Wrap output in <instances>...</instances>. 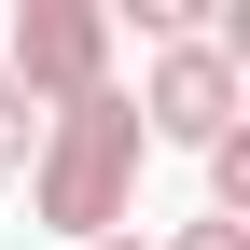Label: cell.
I'll use <instances>...</instances> for the list:
<instances>
[{
  "label": "cell",
  "mask_w": 250,
  "mask_h": 250,
  "mask_svg": "<svg viewBox=\"0 0 250 250\" xmlns=\"http://www.w3.org/2000/svg\"><path fill=\"white\" fill-rule=\"evenodd\" d=\"M167 250H250V223H181Z\"/></svg>",
  "instance_id": "5b68a950"
},
{
  "label": "cell",
  "mask_w": 250,
  "mask_h": 250,
  "mask_svg": "<svg viewBox=\"0 0 250 250\" xmlns=\"http://www.w3.org/2000/svg\"><path fill=\"white\" fill-rule=\"evenodd\" d=\"M28 153H42V111H28L14 83H0V195H14V181H28Z\"/></svg>",
  "instance_id": "277c9868"
},
{
  "label": "cell",
  "mask_w": 250,
  "mask_h": 250,
  "mask_svg": "<svg viewBox=\"0 0 250 250\" xmlns=\"http://www.w3.org/2000/svg\"><path fill=\"white\" fill-rule=\"evenodd\" d=\"M0 83L28 111H70L111 83V0H14L0 14Z\"/></svg>",
  "instance_id": "7a4b0ae2"
},
{
  "label": "cell",
  "mask_w": 250,
  "mask_h": 250,
  "mask_svg": "<svg viewBox=\"0 0 250 250\" xmlns=\"http://www.w3.org/2000/svg\"><path fill=\"white\" fill-rule=\"evenodd\" d=\"M125 111H139L153 153H208V139H236V125H250V70L195 28V42H153V70H139V98H125Z\"/></svg>",
  "instance_id": "3957f363"
},
{
  "label": "cell",
  "mask_w": 250,
  "mask_h": 250,
  "mask_svg": "<svg viewBox=\"0 0 250 250\" xmlns=\"http://www.w3.org/2000/svg\"><path fill=\"white\" fill-rule=\"evenodd\" d=\"M139 111H125V83H98V98H70V111H42V153H28V223L42 236H70V250H98L125 236V208H139Z\"/></svg>",
  "instance_id": "6da1fadb"
},
{
  "label": "cell",
  "mask_w": 250,
  "mask_h": 250,
  "mask_svg": "<svg viewBox=\"0 0 250 250\" xmlns=\"http://www.w3.org/2000/svg\"><path fill=\"white\" fill-rule=\"evenodd\" d=\"M98 250H153V236H98Z\"/></svg>",
  "instance_id": "8992f818"
}]
</instances>
